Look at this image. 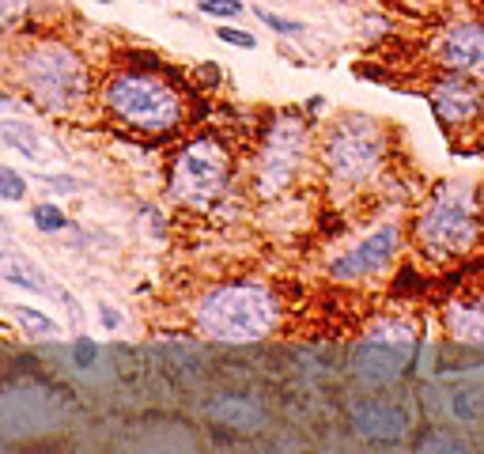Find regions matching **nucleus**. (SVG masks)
<instances>
[{
  "mask_svg": "<svg viewBox=\"0 0 484 454\" xmlns=\"http://www.w3.org/2000/svg\"><path fill=\"white\" fill-rule=\"evenodd\" d=\"M12 80L46 114H76L91 99V69L69 42L35 38L23 42L8 61Z\"/></svg>",
  "mask_w": 484,
  "mask_h": 454,
  "instance_id": "nucleus-1",
  "label": "nucleus"
},
{
  "mask_svg": "<svg viewBox=\"0 0 484 454\" xmlns=\"http://www.w3.org/2000/svg\"><path fill=\"white\" fill-rule=\"evenodd\" d=\"M106 118L137 137H171L186 122V95L155 72H114L99 91Z\"/></svg>",
  "mask_w": 484,
  "mask_h": 454,
  "instance_id": "nucleus-2",
  "label": "nucleus"
},
{
  "mask_svg": "<svg viewBox=\"0 0 484 454\" xmlns=\"http://www.w3.org/2000/svg\"><path fill=\"white\" fill-rule=\"evenodd\" d=\"M193 326L223 345H254L272 337V330L280 326V299L272 288L254 281L220 284L197 299Z\"/></svg>",
  "mask_w": 484,
  "mask_h": 454,
  "instance_id": "nucleus-3",
  "label": "nucleus"
},
{
  "mask_svg": "<svg viewBox=\"0 0 484 454\" xmlns=\"http://www.w3.org/2000/svg\"><path fill=\"white\" fill-rule=\"evenodd\" d=\"M484 235V216L470 186L446 182L428 198L413 223V239L428 262H458L470 254Z\"/></svg>",
  "mask_w": 484,
  "mask_h": 454,
  "instance_id": "nucleus-4",
  "label": "nucleus"
},
{
  "mask_svg": "<svg viewBox=\"0 0 484 454\" xmlns=\"http://www.w3.org/2000/svg\"><path fill=\"white\" fill-rule=\"evenodd\" d=\"M321 167L341 186H367L386 167V133L367 114H341L321 137Z\"/></svg>",
  "mask_w": 484,
  "mask_h": 454,
  "instance_id": "nucleus-5",
  "label": "nucleus"
},
{
  "mask_svg": "<svg viewBox=\"0 0 484 454\" xmlns=\"http://www.w3.org/2000/svg\"><path fill=\"white\" fill-rule=\"evenodd\" d=\"M231 148L220 137H193L171 164V198L189 208H213L231 186Z\"/></svg>",
  "mask_w": 484,
  "mask_h": 454,
  "instance_id": "nucleus-6",
  "label": "nucleus"
},
{
  "mask_svg": "<svg viewBox=\"0 0 484 454\" xmlns=\"http://www.w3.org/2000/svg\"><path fill=\"white\" fill-rule=\"evenodd\" d=\"M306 144H311V129H306L303 118H296V114L272 118V125L265 129V140H262V156H257V164H254V193L257 198L269 201L296 182L303 156H306Z\"/></svg>",
  "mask_w": 484,
  "mask_h": 454,
  "instance_id": "nucleus-7",
  "label": "nucleus"
},
{
  "mask_svg": "<svg viewBox=\"0 0 484 454\" xmlns=\"http://www.w3.org/2000/svg\"><path fill=\"white\" fill-rule=\"evenodd\" d=\"M416 340H421V333L409 322L401 318L382 322L352 352V371H356L360 383H371V386L397 383L416 360Z\"/></svg>",
  "mask_w": 484,
  "mask_h": 454,
  "instance_id": "nucleus-8",
  "label": "nucleus"
},
{
  "mask_svg": "<svg viewBox=\"0 0 484 454\" xmlns=\"http://www.w3.org/2000/svg\"><path fill=\"white\" fill-rule=\"evenodd\" d=\"M428 103L446 129H470L473 122L484 118V88L465 72L443 69V76L431 80Z\"/></svg>",
  "mask_w": 484,
  "mask_h": 454,
  "instance_id": "nucleus-9",
  "label": "nucleus"
},
{
  "mask_svg": "<svg viewBox=\"0 0 484 454\" xmlns=\"http://www.w3.org/2000/svg\"><path fill=\"white\" fill-rule=\"evenodd\" d=\"M401 250V223H379L371 235H363L356 247H352L348 254H341L337 262L330 265V277L333 281H367L375 277V273H382L386 265L397 257Z\"/></svg>",
  "mask_w": 484,
  "mask_h": 454,
  "instance_id": "nucleus-10",
  "label": "nucleus"
},
{
  "mask_svg": "<svg viewBox=\"0 0 484 454\" xmlns=\"http://www.w3.org/2000/svg\"><path fill=\"white\" fill-rule=\"evenodd\" d=\"M435 61L450 72H484V23H455L435 42Z\"/></svg>",
  "mask_w": 484,
  "mask_h": 454,
  "instance_id": "nucleus-11",
  "label": "nucleus"
},
{
  "mask_svg": "<svg viewBox=\"0 0 484 454\" xmlns=\"http://www.w3.org/2000/svg\"><path fill=\"white\" fill-rule=\"evenodd\" d=\"M352 428H356L363 440L397 443V440H405V432H409V416L401 413L397 405H386V401H356L352 405Z\"/></svg>",
  "mask_w": 484,
  "mask_h": 454,
  "instance_id": "nucleus-12",
  "label": "nucleus"
},
{
  "mask_svg": "<svg viewBox=\"0 0 484 454\" xmlns=\"http://www.w3.org/2000/svg\"><path fill=\"white\" fill-rule=\"evenodd\" d=\"M443 330H446V337H455L458 345L484 349V296L450 299L443 307Z\"/></svg>",
  "mask_w": 484,
  "mask_h": 454,
  "instance_id": "nucleus-13",
  "label": "nucleus"
},
{
  "mask_svg": "<svg viewBox=\"0 0 484 454\" xmlns=\"http://www.w3.org/2000/svg\"><path fill=\"white\" fill-rule=\"evenodd\" d=\"M0 277L15 288H30V291H50V281L46 273L30 262V257H20V254H0Z\"/></svg>",
  "mask_w": 484,
  "mask_h": 454,
  "instance_id": "nucleus-14",
  "label": "nucleus"
},
{
  "mask_svg": "<svg viewBox=\"0 0 484 454\" xmlns=\"http://www.w3.org/2000/svg\"><path fill=\"white\" fill-rule=\"evenodd\" d=\"M0 144L12 152H20L23 159H38L42 156V140H38V129L30 122L20 118H4L0 122Z\"/></svg>",
  "mask_w": 484,
  "mask_h": 454,
  "instance_id": "nucleus-15",
  "label": "nucleus"
},
{
  "mask_svg": "<svg viewBox=\"0 0 484 454\" xmlns=\"http://www.w3.org/2000/svg\"><path fill=\"white\" fill-rule=\"evenodd\" d=\"M446 413L462 420V425L484 420V386H455V391H446Z\"/></svg>",
  "mask_w": 484,
  "mask_h": 454,
  "instance_id": "nucleus-16",
  "label": "nucleus"
},
{
  "mask_svg": "<svg viewBox=\"0 0 484 454\" xmlns=\"http://www.w3.org/2000/svg\"><path fill=\"white\" fill-rule=\"evenodd\" d=\"M208 413H213L216 420H228L231 428H257L265 420L254 401H242V398H220V401L208 405Z\"/></svg>",
  "mask_w": 484,
  "mask_h": 454,
  "instance_id": "nucleus-17",
  "label": "nucleus"
},
{
  "mask_svg": "<svg viewBox=\"0 0 484 454\" xmlns=\"http://www.w3.org/2000/svg\"><path fill=\"white\" fill-rule=\"evenodd\" d=\"M30 223H35L42 235H57V231H64V227H72L69 216L61 213V205H50V201H42V205L30 208Z\"/></svg>",
  "mask_w": 484,
  "mask_h": 454,
  "instance_id": "nucleus-18",
  "label": "nucleus"
},
{
  "mask_svg": "<svg viewBox=\"0 0 484 454\" xmlns=\"http://www.w3.org/2000/svg\"><path fill=\"white\" fill-rule=\"evenodd\" d=\"M12 315L20 318V326H23L30 337H54V333H57V322L46 318L42 311H30V307H12Z\"/></svg>",
  "mask_w": 484,
  "mask_h": 454,
  "instance_id": "nucleus-19",
  "label": "nucleus"
},
{
  "mask_svg": "<svg viewBox=\"0 0 484 454\" xmlns=\"http://www.w3.org/2000/svg\"><path fill=\"white\" fill-rule=\"evenodd\" d=\"M23 23H30V12H27L23 0H0V35L20 30Z\"/></svg>",
  "mask_w": 484,
  "mask_h": 454,
  "instance_id": "nucleus-20",
  "label": "nucleus"
},
{
  "mask_svg": "<svg viewBox=\"0 0 484 454\" xmlns=\"http://www.w3.org/2000/svg\"><path fill=\"white\" fill-rule=\"evenodd\" d=\"M201 15H213V20H242V0H197Z\"/></svg>",
  "mask_w": 484,
  "mask_h": 454,
  "instance_id": "nucleus-21",
  "label": "nucleus"
},
{
  "mask_svg": "<svg viewBox=\"0 0 484 454\" xmlns=\"http://www.w3.org/2000/svg\"><path fill=\"white\" fill-rule=\"evenodd\" d=\"M27 198V178L12 167H0V201H23Z\"/></svg>",
  "mask_w": 484,
  "mask_h": 454,
  "instance_id": "nucleus-22",
  "label": "nucleus"
},
{
  "mask_svg": "<svg viewBox=\"0 0 484 454\" xmlns=\"http://www.w3.org/2000/svg\"><path fill=\"white\" fill-rule=\"evenodd\" d=\"M254 15L262 20L269 30H277V35H303V23L299 20H284V15L269 12V8H254Z\"/></svg>",
  "mask_w": 484,
  "mask_h": 454,
  "instance_id": "nucleus-23",
  "label": "nucleus"
},
{
  "mask_svg": "<svg viewBox=\"0 0 484 454\" xmlns=\"http://www.w3.org/2000/svg\"><path fill=\"white\" fill-rule=\"evenodd\" d=\"M216 38L228 42V46H238V50H257V38L250 35V30H238V27H216Z\"/></svg>",
  "mask_w": 484,
  "mask_h": 454,
  "instance_id": "nucleus-24",
  "label": "nucleus"
},
{
  "mask_svg": "<svg viewBox=\"0 0 484 454\" xmlns=\"http://www.w3.org/2000/svg\"><path fill=\"white\" fill-rule=\"evenodd\" d=\"M38 182H46L50 189H57V193H76L79 186V178H72V174H38Z\"/></svg>",
  "mask_w": 484,
  "mask_h": 454,
  "instance_id": "nucleus-25",
  "label": "nucleus"
},
{
  "mask_svg": "<svg viewBox=\"0 0 484 454\" xmlns=\"http://www.w3.org/2000/svg\"><path fill=\"white\" fill-rule=\"evenodd\" d=\"M95 360H99V345H95V340H79L76 352H72V364H76L79 371H88Z\"/></svg>",
  "mask_w": 484,
  "mask_h": 454,
  "instance_id": "nucleus-26",
  "label": "nucleus"
},
{
  "mask_svg": "<svg viewBox=\"0 0 484 454\" xmlns=\"http://www.w3.org/2000/svg\"><path fill=\"white\" fill-rule=\"evenodd\" d=\"M30 15H42V20H50V15H57L64 8V0H23Z\"/></svg>",
  "mask_w": 484,
  "mask_h": 454,
  "instance_id": "nucleus-27",
  "label": "nucleus"
},
{
  "mask_svg": "<svg viewBox=\"0 0 484 454\" xmlns=\"http://www.w3.org/2000/svg\"><path fill=\"white\" fill-rule=\"evenodd\" d=\"M99 311H103V326H106V330H118V322H121V318H118L114 307H106V303H103Z\"/></svg>",
  "mask_w": 484,
  "mask_h": 454,
  "instance_id": "nucleus-28",
  "label": "nucleus"
},
{
  "mask_svg": "<svg viewBox=\"0 0 484 454\" xmlns=\"http://www.w3.org/2000/svg\"><path fill=\"white\" fill-rule=\"evenodd\" d=\"M306 110L318 114V110H321V95H311V99H306Z\"/></svg>",
  "mask_w": 484,
  "mask_h": 454,
  "instance_id": "nucleus-29",
  "label": "nucleus"
},
{
  "mask_svg": "<svg viewBox=\"0 0 484 454\" xmlns=\"http://www.w3.org/2000/svg\"><path fill=\"white\" fill-rule=\"evenodd\" d=\"M4 103H8V95H4V91H0V106H4Z\"/></svg>",
  "mask_w": 484,
  "mask_h": 454,
  "instance_id": "nucleus-30",
  "label": "nucleus"
},
{
  "mask_svg": "<svg viewBox=\"0 0 484 454\" xmlns=\"http://www.w3.org/2000/svg\"><path fill=\"white\" fill-rule=\"evenodd\" d=\"M95 4H114V0H95Z\"/></svg>",
  "mask_w": 484,
  "mask_h": 454,
  "instance_id": "nucleus-31",
  "label": "nucleus"
}]
</instances>
